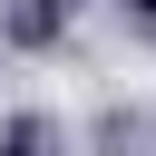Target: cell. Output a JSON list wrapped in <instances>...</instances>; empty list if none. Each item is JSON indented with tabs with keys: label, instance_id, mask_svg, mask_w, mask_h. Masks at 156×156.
Wrapping results in <instances>:
<instances>
[{
	"label": "cell",
	"instance_id": "1",
	"mask_svg": "<svg viewBox=\"0 0 156 156\" xmlns=\"http://www.w3.org/2000/svg\"><path fill=\"white\" fill-rule=\"evenodd\" d=\"M0 39H20V49H49V39H58V0H20V10L0 20Z\"/></svg>",
	"mask_w": 156,
	"mask_h": 156
},
{
	"label": "cell",
	"instance_id": "2",
	"mask_svg": "<svg viewBox=\"0 0 156 156\" xmlns=\"http://www.w3.org/2000/svg\"><path fill=\"white\" fill-rule=\"evenodd\" d=\"M0 156H58V127L49 117H10L0 127Z\"/></svg>",
	"mask_w": 156,
	"mask_h": 156
},
{
	"label": "cell",
	"instance_id": "3",
	"mask_svg": "<svg viewBox=\"0 0 156 156\" xmlns=\"http://www.w3.org/2000/svg\"><path fill=\"white\" fill-rule=\"evenodd\" d=\"M117 10H127V20H156V0H117Z\"/></svg>",
	"mask_w": 156,
	"mask_h": 156
}]
</instances>
